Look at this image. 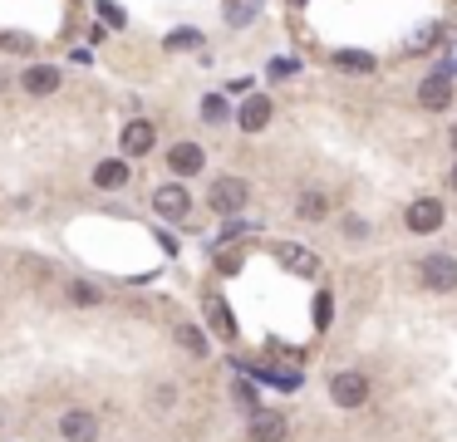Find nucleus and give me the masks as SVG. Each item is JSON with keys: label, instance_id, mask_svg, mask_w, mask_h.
I'll list each match as a JSON object with an SVG mask.
<instances>
[{"label": "nucleus", "instance_id": "2", "mask_svg": "<svg viewBox=\"0 0 457 442\" xmlns=\"http://www.w3.org/2000/svg\"><path fill=\"white\" fill-rule=\"evenodd\" d=\"M330 399L340 403V408H364V403H369V379L354 374V368H344V374L330 379Z\"/></svg>", "mask_w": 457, "mask_h": 442}, {"label": "nucleus", "instance_id": "19", "mask_svg": "<svg viewBox=\"0 0 457 442\" xmlns=\"http://www.w3.org/2000/svg\"><path fill=\"white\" fill-rule=\"evenodd\" d=\"M177 344L187 349V354H197V359L207 354V339H202V329H192V325H182V329H177Z\"/></svg>", "mask_w": 457, "mask_h": 442}, {"label": "nucleus", "instance_id": "10", "mask_svg": "<svg viewBox=\"0 0 457 442\" xmlns=\"http://www.w3.org/2000/svg\"><path fill=\"white\" fill-rule=\"evenodd\" d=\"M153 207H158L162 217L182 221L192 211V197H187V187H158V192H153Z\"/></svg>", "mask_w": 457, "mask_h": 442}, {"label": "nucleus", "instance_id": "23", "mask_svg": "<svg viewBox=\"0 0 457 442\" xmlns=\"http://www.w3.org/2000/svg\"><path fill=\"white\" fill-rule=\"evenodd\" d=\"M344 236H350V241H364V236H369V226H364L359 217H344Z\"/></svg>", "mask_w": 457, "mask_h": 442}, {"label": "nucleus", "instance_id": "27", "mask_svg": "<svg viewBox=\"0 0 457 442\" xmlns=\"http://www.w3.org/2000/svg\"><path fill=\"white\" fill-rule=\"evenodd\" d=\"M453 147H457V128H453Z\"/></svg>", "mask_w": 457, "mask_h": 442}, {"label": "nucleus", "instance_id": "13", "mask_svg": "<svg viewBox=\"0 0 457 442\" xmlns=\"http://www.w3.org/2000/svg\"><path fill=\"white\" fill-rule=\"evenodd\" d=\"M236 123H241L246 133H261V128L271 123V99H261V94H256V99H246V104H241V114H236Z\"/></svg>", "mask_w": 457, "mask_h": 442}, {"label": "nucleus", "instance_id": "3", "mask_svg": "<svg viewBox=\"0 0 457 442\" xmlns=\"http://www.w3.org/2000/svg\"><path fill=\"white\" fill-rule=\"evenodd\" d=\"M418 280L437 295L457 290V256H428V261H418Z\"/></svg>", "mask_w": 457, "mask_h": 442}, {"label": "nucleus", "instance_id": "5", "mask_svg": "<svg viewBox=\"0 0 457 442\" xmlns=\"http://www.w3.org/2000/svg\"><path fill=\"white\" fill-rule=\"evenodd\" d=\"M59 438L64 442H94L98 438V418L89 408H69L59 418Z\"/></svg>", "mask_w": 457, "mask_h": 442}, {"label": "nucleus", "instance_id": "24", "mask_svg": "<svg viewBox=\"0 0 457 442\" xmlns=\"http://www.w3.org/2000/svg\"><path fill=\"white\" fill-rule=\"evenodd\" d=\"M315 325L319 329L330 325V295H319V300H315Z\"/></svg>", "mask_w": 457, "mask_h": 442}, {"label": "nucleus", "instance_id": "11", "mask_svg": "<svg viewBox=\"0 0 457 442\" xmlns=\"http://www.w3.org/2000/svg\"><path fill=\"white\" fill-rule=\"evenodd\" d=\"M276 256L286 261V271H295V275H315V271H319V256L305 251V246H295V241H280Z\"/></svg>", "mask_w": 457, "mask_h": 442}, {"label": "nucleus", "instance_id": "1", "mask_svg": "<svg viewBox=\"0 0 457 442\" xmlns=\"http://www.w3.org/2000/svg\"><path fill=\"white\" fill-rule=\"evenodd\" d=\"M207 201H212L217 217H236V211L251 201V187H246L241 178H217L212 182V197H207Z\"/></svg>", "mask_w": 457, "mask_h": 442}, {"label": "nucleus", "instance_id": "8", "mask_svg": "<svg viewBox=\"0 0 457 442\" xmlns=\"http://www.w3.org/2000/svg\"><path fill=\"white\" fill-rule=\"evenodd\" d=\"M202 162H207V153L197 143H177L168 153V168L177 172V178H197V172H202Z\"/></svg>", "mask_w": 457, "mask_h": 442}, {"label": "nucleus", "instance_id": "9", "mask_svg": "<svg viewBox=\"0 0 457 442\" xmlns=\"http://www.w3.org/2000/svg\"><path fill=\"white\" fill-rule=\"evenodd\" d=\"M59 79H64V74L54 69V64H30V69H25V94L44 99V94H54V89H59Z\"/></svg>", "mask_w": 457, "mask_h": 442}, {"label": "nucleus", "instance_id": "12", "mask_svg": "<svg viewBox=\"0 0 457 442\" xmlns=\"http://www.w3.org/2000/svg\"><path fill=\"white\" fill-rule=\"evenodd\" d=\"M251 442H286V418L280 413H251Z\"/></svg>", "mask_w": 457, "mask_h": 442}, {"label": "nucleus", "instance_id": "16", "mask_svg": "<svg viewBox=\"0 0 457 442\" xmlns=\"http://www.w3.org/2000/svg\"><path fill=\"white\" fill-rule=\"evenodd\" d=\"M207 320H212V329H217L222 339L236 335V320H232V310H226L222 300H207Z\"/></svg>", "mask_w": 457, "mask_h": 442}, {"label": "nucleus", "instance_id": "4", "mask_svg": "<svg viewBox=\"0 0 457 442\" xmlns=\"http://www.w3.org/2000/svg\"><path fill=\"white\" fill-rule=\"evenodd\" d=\"M418 108H428V114L453 108V79H447V69H433L423 84H418Z\"/></svg>", "mask_w": 457, "mask_h": 442}, {"label": "nucleus", "instance_id": "17", "mask_svg": "<svg viewBox=\"0 0 457 442\" xmlns=\"http://www.w3.org/2000/svg\"><path fill=\"white\" fill-rule=\"evenodd\" d=\"M325 211H330V197H325V192H315V187L300 192V217H305V221H319Z\"/></svg>", "mask_w": 457, "mask_h": 442}, {"label": "nucleus", "instance_id": "28", "mask_svg": "<svg viewBox=\"0 0 457 442\" xmlns=\"http://www.w3.org/2000/svg\"><path fill=\"white\" fill-rule=\"evenodd\" d=\"M295 5H300V0H295Z\"/></svg>", "mask_w": 457, "mask_h": 442}, {"label": "nucleus", "instance_id": "18", "mask_svg": "<svg viewBox=\"0 0 457 442\" xmlns=\"http://www.w3.org/2000/svg\"><path fill=\"white\" fill-rule=\"evenodd\" d=\"M64 295H69V300H75L79 310L98 305V290H94V285H84V280H69V285H64Z\"/></svg>", "mask_w": 457, "mask_h": 442}, {"label": "nucleus", "instance_id": "21", "mask_svg": "<svg viewBox=\"0 0 457 442\" xmlns=\"http://www.w3.org/2000/svg\"><path fill=\"white\" fill-rule=\"evenodd\" d=\"M202 118H207V123H222V118H226V99L222 94H207L202 99Z\"/></svg>", "mask_w": 457, "mask_h": 442}, {"label": "nucleus", "instance_id": "14", "mask_svg": "<svg viewBox=\"0 0 457 442\" xmlns=\"http://www.w3.org/2000/svg\"><path fill=\"white\" fill-rule=\"evenodd\" d=\"M94 187H104V192H114V187H128V168L118 158H104L94 168Z\"/></svg>", "mask_w": 457, "mask_h": 442}, {"label": "nucleus", "instance_id": "15", "mask_svg": "<svg viewBox=\"0 0 457 442\" xmlns=\"http://www.w3.org/2000/svg\"><path fill=\"white\" fill-rule=\"evenodd\" d=\"M335 69H344V74H369V69H374V54H364V50H335Z\"/></svg>", "mask_w": 457, "mask_h": 442}, {"label": "nucleus", "instance_id": "26", "mask_svg": "<svg viewBox=\"0 0 457 442\" xmlns=\"http://www.w3.org/2000/svg\"><path fill=\"white\" fill-rule=\"evenodd\" d=\"M453 187H457V162H453Z\"/></svg>", "mask_w": 457, "mask_h": 442}, {"label": "nucleus", "instance_id": "20", "mask_svg": "<svg viewBox=\"0 0 457 442\" xmlns=\"http://www.w3.org/2000/svg\"><path fill=\"white\" fill-rule=\"evenodd\" d=\"M261 379H271V383H276V389H300V374H295V368H286V364L266 368V374H261Z\"/></svg>", "mask_w": 457, "mask_h": 442}, {"label": "nucleus", "instance_id": "7", "mask_svg": "<svg viewBox=\"0 0 457 442\" xmlns=\"http://www.w3.org/2000/svg\"><path fill=\"white\" fill-rule=\"evenodd\" d=\"M118 143H123L128 158H148L153 143H158V128H153L148 118H133V123L123 128V138H118Z\"/></svg>", "mask_w": 457, "mask_h": 442}, {"label": "nucleus", "instance_id": "25", "mask_svg": "<svg viewBox=\"0 0 457 442\" xmlns=\"http://www.w3.org/2000/svg\"><path fill=\"white\" fill-rule=\"evenodd\" d=\"M271 74H276V79H290V74H295V64H290V59H276V64H271Z\"/></svg>", "mask_w": 457, "mask_h": 442}, {"label": "nucleus", "instance_id": "6", "mask_svg": "<svg viewBox=\"0 0 457 442\" xmlns=\"http://www.w3.org/2000/svg\"><path fill=\"white\" fill-rule=\"evenodd\" d=\"M437 226H443V201H437V197H418L414 207H408V232L433 236Z\"/></svg>", "mask_w": 457, "mask_h": 442}, {"label": "nucleus", "instance_id": "22", "mask_svg": "<svg viewBox=\"0 0 457 442\" xmlns=\"http://www.w3.org/2000/svg\"><path fill=\"white\" fill-rule=\"evenodd\" d=\"M236 403H241L246 413H256V389H251V383H246V379L236 383Z\"/></svg>", "mask_w": 457, "mask_h": 442}]
</instances>
